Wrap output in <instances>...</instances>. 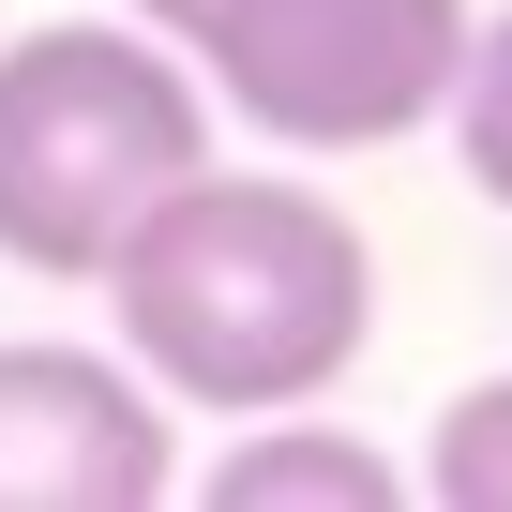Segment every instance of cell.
I'll return each instance as SVG.
<instances>
[{"label": "cell", "mask_w": 512, "mask_h": 512, "mask_svg": "<svg viewBox=\"0 0 512 512\" xmlns=\"http://www.w3.org/2000/svg\"><path fill=\"white\" fill-rule=\"evenodd\" d=\"M106 317L121 362L196 407V422H256V407H317L362 347H377V241L347 226V196L317 181H166L121 256H106Z\"/></svg>", "instance_id": "obj_1"}, {"label": "cell", "mask_w": 512, "mask_h": 512, "mask_svg": "<svg viewBox=\"0 0 512 512\" xmlns=\"http://www.w3.org/2000/svg\"><path fill=\"white\" fill-rule=\"evenodd\" d=\"M211 166V91L136 16H46L0 46V272L91 287L121 226Z\"/></svg>", "instance_id": "obj_2"}, {"label": "cell", "mask_w": 512, "mask_h": 512, "mask_svg": "<svg viewBox=\"0 0 512 512\" xmlns=\"http://www.w3.org/2000/svg\"><path fill=\"white\" fill-rule=\"evenodd\" d=\"M181 61L241 136L347 166V151L437 136L452 61H467V0H226Z\"/></svg>", "instance_id": "obj_3"}, {"label": "cell", "mask_w": 512, "mask_h": 512, "mask_svg": "<svg viewBox=\"0 0 512 512\" xmlns=\"http://www.w3.org/2000/svg\"><path fill=\"white\" fill-rule=\"evenodd\" d=\"M181 407L76 332H0V512H166Z\"/></svg>", "instance_id": "obj_4"}, {"label": "cell", "mask_w": 512, "mask_h": 512, "mask_svg": "<svg viewBox=\"0 0 512 512\" xmlns=\"http://www.w3.org/2000/svg\"><path fill=\"white\" fill-rule=\"evenodd\" d=\"M196 497H211V512H392V497H407V467H392L377 437H347V422L256 407V422L196 467Z\"/></svg>", "instance_id": "obj_5"}, {"label": "cell", "mask_w": 512, "mask_h": 512, "mask_svg": "<svg viewBox=\"0 0 512 512\" xmlns=\"http://www.w3.org/2000/svg\"><path fill=\"white\" fill-rule=\"evenodd\" d=\"M407 497H437V512H512V377H467V392L437 407Z\"/></svg>", "instance_id": "obj_6"}, {"label": "cell", "mask_w": 512, "mask_h": 512, "mask_svg": "<svg viewBox=\"0 0 512 512\" xmlns=\"http://www.w3.org/2000/svg\"><path fill=\"white\" fill-rule=\"evenodd\" d=\"M452 151H467V181H482V211H512V0L497 16H467V61H452Z\"/></svg>", "instance_id": "obj_7"}, {"label": "cell", "mask_w": 512, "mask_h": 512, "mask_svg": "<svg viewBox=\"0 0 512 512\" xmlns=\"http://www.w3.org/2000/svg\"><path fill=\"white\" fill-rule=\"evenodd\" d=\"M121 16H136V31H166V46H196V31L226 16V0H121Z\"/></svg>", "instance_id": "obj_8"}]
</instances>
